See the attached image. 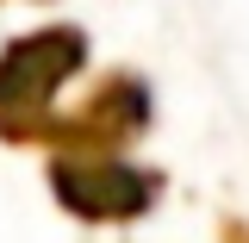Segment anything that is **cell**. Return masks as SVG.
Segmentation results:
<instances>
[{"label":"cell","mask_w":249,"mask_h":243,"mask_svg":"<svg viewBox=\"0 0 249 243\" xmlns=\"http://www.w3.org/2000/svg\"><path fill=\"white\" fill-rule=\"evenodd\" d=\"M88 62V31L44 25L0 50V137L6 144H44L56 88Z\"/></svg>","instance_id":"1"},{"label":"cell","mask_w":249,"mask_h":243,"mask_svg":"<svg viewBox=\"0 0 249 243\" xmlns=\"http://www.w3.org/2000/svg\"><path fill=\"white\" fill-rule=\"evenodd\" d=\"M50 187L75 218H137L162 193V175L137 168L112 150H56L50 156Z\"/></svg>","instance_id":"2"}]
</instances>
